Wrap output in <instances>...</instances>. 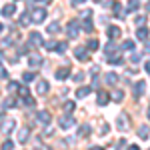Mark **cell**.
<instances>
[{
  "label": "cell",
  "instance_id": "cell-1",
  "mask_svg": "<svg viewBox=\"0 0 150 150\" xmlns=\"http://www.w3.org/2000/svg\"><path fill=\"white\" fill-rule=\"evenodd\" d=\"M44 18H46V10L44 8H34L32 14H30V22H36V24H42Z\"/></svg>",
  "mask_w": 150,
  "mask_h": 150
},
{
  "label": "cell",
  "instance_id": "cell-2",
  "mask_svg": "<svg viewBox=\"0 0 150 150\" xmlns=\"http://www.w3.org/2000/svg\"><path fill=\"white\" fill-rule=\"evenodd\" d=\"M58 126H60V128H64V130L72 128V126H74V116H70V114L60 116V118H58Z\"/></svg>",
  "mask_w": 150,
  "mask_h": 150
},
{
  "label": "cell",
  "instance_id": "cell-3",
  "mask_svg": "<svg viewBox=\"0 0 150 150\" xmlns=\"http://www.w3.org/2000/svg\"><path fill=\"white\" fill-rule=\"evenodd\" d=\"M66 32H68L70 38H76L78 32H80V26H78V20H70L68 26H66Z\"/></svg>",
  "mask_w": 150,
  "mask_h": 150
},
{
  "label": "cell",
  "instance_id": "cell-4",
  "mask_svg": "<svg viewBox=\"0 0 150 150\" xmlns=\"http://www.w3.org/2000/svg\"><path fill=\"white\" fill-rule=\"evenodd\" d=\"M14 126H16V122H14L12 118H6V120L2 122V126H0V132H2V134H10L12 130H14Z\"/></svg>",
  "mask_w": 150,
  "mask_h": 150
},
{
  "label": "cell",
  "instance_id": "cell-5",
  "mask_svg": "<svg viewBox=\"0 0 150 150\" xmlns=\"http://www.w3.org/2000/svg\"><path fill=\"white\" fill-rule=\"evenodd\" d=\"M28 46H42V36L38 32H32L30 38H28Z\"/></svg>",
  "mask_w": 150,
  "mask_h": 150
},
{
  "label": "cell",
  "instance_id": "cell-6",
  "mask_svg": "<svg viewBox=\"0 0 150 150\" xmlns=\"http://www.w3.org/2000/svg\"><path fill=\"white\" fill-rule=\"evenodd\" d=\"M36 120H38L42 126H46V124H50V114H48L46 110H42V112H38V114H36Z\"/></svg>",
  "mask_w": 150,
  "mask_h": 150
},
{
  "label": "cell",
  "instance_id": "cell-7",
  "mask_svg": "<svg viewBox=\"0 0 150 150\" xmlns=\"http://www.w3.org/2000/svg\"><path fill=\"white\" fill-rule=\"evenodd\" d=\"M74 56L78 58L80 62H86V60L90 58V54L86 52V48H76V50H74Z\"/></svg>",
  "mask_w": 150,
  "mask_h": 150
},
{
  "label": "cell",
  "instance_id": "cell-8",
  "mask_svg": "<svg viewBox=\"0 0 150 150\" xmlns=\"http://www.w3.org/2000/svg\"><path fill=\"white\" fill-rule=\"evenodd\" d=\"M144 88H146V82L144 80H138L136 84H134V96L138 98V96H142L144 94Z\"/></svg>",
  "mask_w": 150,
  "mask_h": 150
},
{
  "label": "cell",
  "instance_id": "cell-9",
  "mask_svg": "<svg viewBox=\"0 0 150 150\" xmlns=\"http://www.w3.org/2000/svg\"><path fill=\"white\" fill-rule=\"evenodd\" d=\"M28 64H30L32 68L40 66V64H42V56H38V54H30V56H28Z\"/></svg>",
  "mask_w": 150,
  "mask_h": 150
},
{
  "label": "cell",
  "instance_id": "cell-10",
  "mask_svg": "<svg viewBox=\"0 0 150 150\" xmlns=\"http://www.w3.org/2000/svg\"><path fill=\"white\" fill-rule=\"evenodd\" d=\"M96 98H98V100H96L98 106H104V104H108V100H110V96L104 92V90H98V96H96Z\"/></svg>",
  "mask_w": 150,
  "mask_h": 150
},
{
  "label": "cell",
  "instance_id": "cell-11",
  "mask_svg": "<svg viewBox=\"0 0 150 150\" xmlns=\"http://www.w3.org/2000/svg\"><path fill=\"white\" fill-rule=\"evenodd\" d=\"M120 34H122V30H120L118 26H110V28H108V36H110V40H114V38H118Z\"/></svg>",
  "mask_w": 150,
  "mask_h": 150
},
{
  "label": "cell",
  "instance_id": "cell-12",
  "mask_svg": "<svg viewBox=\"0 0 150 150\" xmlns=\"http://www.w3.org/2000/svg\"><path fill=\"white\" fill-rule=\"evenodd\" d=\"M14 12H16V6H14V4H6V6L2 8V14H4L6 18H10Z\"/></svg>",
  "mask_w": 150,
  "mask_h": 150
},
{
  "label": "cell",
  "instance_id": "cell-13",
  "mask_svg": "<svg viewBox=\"0 0 150 150\" xmlns=\"http://www.w3.org/2000/svg\"><path fill=\"white\" fill-rule=\"evenodd\" d=\"M112 6H114V14L118 16V18H124V14H126V10L118 4V2H112Z\"/></svg>",
  "mask_w": 150,
  "mask_h": 150
},
{
  "label": "cell",
  "instance_id": "cell-14",
  "mask_svg": "<svg viewBox=\"0 0 150 150\" xmlns=\"http://www.w3.org/2000/svg\"><path fill=\"white\" fill-rule=\"evenodd\" d=\"M136 38H138V40H146V38H148V28L140 26L138 30H136Z\"/></svg>",
  "mask_w": 150,
  "mask_h": 150
},
{
  "label": "cell",
  "instance_id": "cell-15",
  "mask_svg": "<svg viewBox=\"0 0 150 150\" xmlns=\"http://www.w3.org/2000/svg\"><path fill=\"white\" fill-rule=\"evenodd\" d=\"M116 124H118V128H128V118H126V114H120L118 116V120H116Z\"/></svg>",
  "mask_w": 150,
  "mask_h": 150
},
{
  "label": "cell",
  "instance_id": "cell-16",
  "mask_svg": "<svg viewBox=\"0 0 150 150\" xmlns=\"http://www.w3.org/2000/svg\"><path fill=\"white\" fill-rule=\"evenodd\" d=\"M28 136H30V130H28V128H22V130H20V132H18V142H26V140H28Z\"/></svg>",
  "mask_w": 150,
  "mask_h": 150
},
{
  "label": "cell",
  "instance_id": "cell-17",
  "mask_svg": "<svg viewBox=\"0 0 150 150\" xmlns=\"http://www.w3.org/2000/svg\"><path fill=\"white\" fill-rule=\"evenodd\" d=\"M46 30H48V34H58V32H60V24L58 22H50Z\"/></svg>",
  "mask_w": 150,
  "mask_h": 150
},
{
  "label": "cell",
  "instance_id": "cell-18",
  "mask_svg": "<svg viewBox=\"0 0 150 150\" xmlns=\"http://www.w3.org/2000/svg\"><path fill=\"white\" fill-rule=\"evenodd\" d=\"M68 74H70V70H68V68H60V70H56V80H64V78H68Z\"/></svg>",
  "mask_w": 150,
  "mask_h": 150
},
{
  "label": "cell",
  "instance_id": "cell-19",
  "mask_svg": "<svg viewBox=\"0 0 150 150\" xmlns=\"http://www.w3.org/2000/svg\"><path fill=\"white\" fill-rule=\"evenodd\" d=\"M36 88H38V92H40V94H46L48 90H50V86H48V82H46V80H40Z\"/></svg>",
  "mask_w": 150,
  "mask_h": 150
},
{
  "label": "cell",
  "instance_id": "cell-20",
  "mask_svg": "<svg viewBox=\"0 0 150 150\" xmlns=\"http://www.w3.org/2000/svg\"><path fill=\"white\" fill-rule=\"evenodd\" d=\"M90 90H92L90 86H82V88H78L76 96H78V98H84V96H88V94H90Z\"/></svg>",
  "mask_w": 150,
  "mask_h": 150
},
{
  "label": "cell",
  "instance_id": "cell-21",
  "mask_svg": "<svg viewBox=\"0 0 150 150\" xmlns=\"http://www.w3.org/2000/svg\"><path fill=\"white\" fill-rule=\"evenodd\" d=\"M106 82H108V84H116V82H118V74L108 72V74H106Z\"/></svg>",
  "mask_w": 150,
  "mask_h": 150
},
{
  "label": "cell",
  "instance_id": "cell-22",
  "mask_svg": "<svg viewBox=\"0 0 150 150\" xmlns=\"http://www.w3.org/2000/svg\"><path fill=\"white\" fill-rule=\"evenodd\" d=\"M148 132H150L148 126H140V128H138V136H140L142 140H146V138H148Z\"/></svg>",
  "mask_w": 150,
  "mask_h": 150
},
{
  "label": "cell",
  "instance_id": "cell-23",
  "mask_svg": "<svg viewBox=\"0 0 150 150\" xmlns=\"http://www.w3.org/2000/svg\"><path fill=\"white\" fill-rule=\"evenodd\" d=\"M34 76H36L34 72H24V74H22V80L24 82H32V80H34Z\"/></svg>",
  "mask_w": 150,
  "mask_h": 150
},
{
  "label": "cell",
  "instance_id": "cell-24",
  "mask_svg": "<svg viewBox=\"0 0 150 150\" xmlns=\"http://www.w3.org/2000/svg\"><path fill=\"white\" fill-rule=\"evenodd\" d=\"M122 50H134V42L132 40H124L122 42Z\"/></svg>",
  "mask_w": 150,
  "mask_h": 150
},
{
  "label": "cell",
  "instance_id": "cell-25",
  "mask_svg": "<svg viewBox=\"0 0 150 150\" xmlns=\"http://www.w3.org/2000/svg\"><path fill=\"white\" fill-rule=\"evenodd\" d=\"M54 50H56L58 54H62V52L66 50V42H56V46H54Z\"/></svg>",
  "mask_w": 150,
  "mask_h": 150
},
{
  "label": "cell",
  "instance_id": "cell-26",
  "mask_svg": "<svg viewBox=\"0 0 150 150\" xmlns=\"http://www.w3.org/2000/svg\"><path fill=\"white\" fill-rule=\"evenodd\" d=\"M112 98H114L116 102H122V98H124V92H122V90H116V92L112 94Z\"/></svg>",
  "mask_w": 150,
  "mask_h": 150
},
{
  "label": "cell",
  "instance_id": "cell-27",
  "mask_svg": "<svg viewBox=\"0 0 150 150\" xmlns=\"http://www.w3.org/2000/svg\"><path fill=\"white\" fill-rule=\"evenodd\" d=\"M28 22H30V14H26V12H24L22 16H20V24H22V26H26Z\"/></svg>",
  "mask_w": 150,
  "mask_h": 150
},
{
  "label": "cell",
  "instance_id": "cell-28",
  "mask_svg": "<svg viewBox=\"0 0 150 150\" xmlns=\"http://www.w3.org/2000/svg\"><path fill=\"white\" fill-rule=\"evenodd\" d=\"M64 110H66V112H72V110H74V102H72V100H66V102H64Z\"/></svg>",
  "mask_w": 150,
  "mask_h": 150
},
{
  "label": "cell",
  "instance_id": "cell-29",
  "mask_svg": "<svg viewBox=\"0 0 150 150\" xmlns=\"http://www.w3.org/2000/svg\"><path fill=\"white\" fill-rule=\"evenodd\" d=\"M6 88H8V92H16V90H18V82H14V80H12L10 84L6 86Z\"/></svg>",
  "mask_w": 150,
  "mask_h": 150
},
{
  "label": "cell",
  "instance_id": "cell-30",
  "mask_svg": "<svg viewBox=\"0 0 150 150\" xmlns=\"http://www.w3.org/2000/svg\"><path fill=\"white\" fill-rule=\"evenodd\" d=\"M88 134H90V126H88V124H84V126L80 128V136H88Z\"/></svg>",
  "mask_w": 150,
  "mask_h": 150
},
{
  "label": "cell",
  "instance_id": "cell-31",
  "mask_svg": "<svg viewBox=\"0 0 150 150\" xmlns=\"http://www.w3.org/2000/svg\"><path fill=\"white\" fill-rule=\"evenodd\" d=\"M88 48H90V50H96V48H98V40H96V38L88 40Z\"/></svg>",
  "mask_w": 150,
  "mask_h": 150
},
{
  "label": "cell",
  "instance_id": "cell-32",
  "mask_svg": "<svg viewBox=\"0 0 150 150\" xmlns=\"http://www.w3.org/2000/svg\"><path fill=\"white\" fill-rule=\"evenodd\" d=\"M2 148H4V150H12V148H14V142H12V140H6V142L2 144Z\"/></svg>",
  "mask_w": 150,
  "mask_h": 150
},
{
  "label": "cell",
  "instance_id": "cell-33",
  "mask_svg": "<svg viewBox=\"0 0 150 150\" xmlns=\"http://www.w3.org/2000/svg\"><path fill=\"white\" fill-rule=\"evenodd\" d=\"M140 58H142V54H140V52H134V54L130 56V60H132V62L136 64V62H140Z\"/></svg>",
  "mask_w": 150,
  "mask_h": 150
},
{
  "label": "cell",
  "instance_id": "cell-34",
  "mask_svg": "<svg viewBox=\"0 0 150 150\" xmlns=\"http://www.w3.org/2000/svg\"><path fill=\"white\" fill-rule=\"evenodd\" d=\"M84 30H86V32H92V30H94V26H92L90 20H86V22H84Z\"/></svg>",
  "mask_w": 150,
  "mask_h": 150
},
{
  "label": "cell",
  "instance_id": "cell-35",
  "mask_svg": "<svg viewBox=\"0 0 150 150\" xmlns=\"http://www.w3.org/2000/svg\"><path fill=\"white\" fill-rule=\"evenodd\" d=\"M18 92H20V96H22V98H26V96H28V88H24V86H18Z\"/></svg>",
  "mask_w": 150,
  "mask_h": 150
},
{
  "label": "cell",
  "instance_id": "cell-36",
  "mask_svg": "<svg viewBox=\"0 0 150 150\" xmlns=\"http://www.w3.org/2000/svg\"><path fill=\"white\" fill-rule=\"evenodd\" d=\"M136 6H138V0H130L128 8H130V10H136Z\"/></svg>",
  "mask_w": 150,
  "mask_h": 150
},
{
  "label": "cell",
  "instance_id": "cell-37",
  "mask_svg": "<svg viewBox=\"0 0 150 150\" xmlns=\"http://www.w3.org/2000/svg\"><path fill=\"white\" fill-rule=\"evenodd\" d=\"M82 18H86V20L92 18V10H84V12H82Z\"/></svg>",
  "mask_w": 150,
  "mask_h": 150
},
{
  "label": "cell",
  "instance_id": "cell-38",
  "mask_svg": "<svg viewBox=\"0 0 150 150\" xmlns=\"http://www.w3.org/2000/svg\"><path fill=\"white\" fill-rule=\"evenodd\" d=\"M74 80H76V82H82V80H84V74H82V72L74 74Z\"/></svg>",
  "mask_w": 150,
  "mask_h": 150
},
{
  "label": "cell",
  "instance_id": "cell-39",
  "mask_svg": "<svg viewBox=\"0 0 150 150\" xmlns=\"http://www.w3.org/2000/svg\"><path fill=\"white\" fill-rule=\"evenodd\" d=\"M144 20H146L144 16H136V26H142V24H144Z\"/></svg>",
  "mask_w": 150,
  "mask_h": 150
},
{
  "label": "cell",
  "instance_id": "cell-40",
  "mask_svg": "<svg viewBox=\"0 0 150 150\" xmlns=\"http://www.w3.org/2000/svg\"><path fill=\"white\" fill-rule=\"evenodd\" d=\"M0 78H6V70L0 66Z\"/></svg>",
  "mask_w": 150,
  "mask_h": 150
},
{
  "label": "cell",
  "instance_id": "cell-41",
  "mask_svg": "<svg viewBox=\"0 0 150 150\" xmlns=\"http://www.w3.org/2000/svg\"><path fill=\"white\" fill-rule=\"evenodd\" d=\"M144 70H146V72H148V74H150V60H148V62H146V64H144Z\"/></svg>",
  "mask_w": 150,
  "mask_h": 150
},
{
  "label": "cell",
  "instance_id": "cell-42",
  "mask_svg": "<svg viewBox=\"0 0 150 150\" xmlns=\"http://www.w3.org/2000/svg\"><path fill=\"white\" fill-rule=\"evenodd\" d=\"M4 108H6V106H4V104H0V116L4 114Z\"/></svg>",
  "mask_w": 150,
  "mask_h": 150
},
{
  "label": "cell",
  "instance_id": "cell-43",
  "mask_svg": "<svg viewBox=\"0 0 150 150\" xmlns=\"http://www.w3.org/2000/svg\"><path fill=\"white\" fill-rule=\"evenodd\" d=\"M82 2H86V0H72V4H82Z\"/></svg>",
  "mask_w": 150,
  "mask_h": 150
},
{
  "label": "cell",
  "instance_id": "cell-44",
  "mask_svg": "<svg viewBox=\"0 0 150 150\" xmlns=\"http://www.w3.org/2000/svg\"><path fill=\"white\" fill-rule=\"evenodd\" d=\"M146 52H150V42H146Z\"/></svg>",
  "mask_w": 150,
  "mask_h": 150
},
{
  "label": "cell",
  "instance_id": "cell-45",
  "mask_svg": "<svg viewBox=\"0 0 150 150\" xmlns=\"http://www.w3.org/2000/svg\"><path fill=\"white\" fill-rule=\"evenodd\" d=\"M2 60H4V56H2V54H0V62H2Z\"/></svg>",
  "mask_w": 150,
  "mask_h": 150
},
{
  "label": "cell",
  "instance_id": "cell-46",
  "mask_svg": "<svg viewBox=\"0 0 150 150\" xmlns=\"http://www.w3.org/2000/svg\"><path fill=\"white\" fill-rule=\"evenodd\" d=\"M148 118H150V108H148Z\"/></svg>",
  "mask_w": 150,
  "mask_h": 150
},
{
  "label": "cell",
  "instance_id": "cell-47",
  "mask_svg": "<svg viewBox=\"0 0 150 150\" xmlns=\"http://www.w3.org/2000/svg\"><path fill=\"white\" fill-rule=\"evenodd\" d=\"M0 30H2V24H0Z\"/></svg>",
  "mask_w": 150,
  "mask_h": 150
},
{
  "label": "cell",
  "instance_id": "cell-48",
  "mask_svg": "<svg viewBox=\"0 0 150 150\" xmlns=\"http://www.w3.org/2000/svg\"><path fill=\"white\" fill-rule=\"evenodd\" d=\"M94 2H98V0H94Z\"/></svg>",
  "mask_w": 150,
  "mask_h": 150
},
{
  "label": "cell",
  "instance_id": "cell-49",
  "mask_svg": "<svg viewBox=\"0 0 150 150\" xmlns=\"http://www.w3.org/2000/svg\"><path fill=\"white\" fill-rule=\"evenodd\" d=\"M38 2H40V0H38Z\"/></svg>",
  "mask_w": 150,
  "mask_h": 150
}]
</instances>
